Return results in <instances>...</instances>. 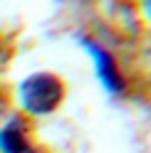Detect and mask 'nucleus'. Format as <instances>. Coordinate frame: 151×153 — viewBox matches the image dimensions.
I'll return each mask as SVG.
<instances>
[{
    "label": "nucleus",
    "instance_id": "1",
    "mask_svg": "<svg viewBox=\"0 0 151 153\" xmlns=\"http://www.w3.org/2000/svg\"><path fill=\"white\" fill-rule=\"evenodd\" d=\"M64 99V84L60 76L50 72L32 74L20 84V104L27 114L35 116H45L52 114Z\"/></svg>",
    "mask_w": 151,
    "mask_h": 153
},
{
    "label": "nucleus",
    "instance_id": "2",
    "mask_svg": "<svg viewBox=\"0 0 151 153\" xmlns=\"http://www.w3.org/2000/svg\"><path fill=\"white\" fill-rule=\"evenodd\" d=\"M84 47L89 50V54L94 57V62H97V74H99L102 84H104V89L111 91V94H121L124 79H121V74L117 69L114 59H111V54L104 50V47H99L97 42H92V40H84Z\"/></svg>",
    "mask_w": 151,
    "mask_h": 153
},
{
    "label": "nucleus",
    "instance_id": "3",
    "mask_svg": "<svg viewBox=\"0 0 151 153\" xmlns=\"http://www.w3.org/2000/svg\"><path fill=\"white\" fill-rule=\"evenodd\" d=\"M0 151L3 153H35L20 119H10L0 128Z\"/></svg>",
    "mask_w": 151,
    "mask_h": 153
},
{
    "label": "nucleus",
    "instance_id": "4",
    "mask_svg": "<svg viewBox=\"0 0 151 153\" xmlns=\"http://www.w3.org/2000/svg\"><path fill=\"white\" fill-rule=\"evenodd\" d=\"M144 7H146V13H149V17H151V0H144Z\"/></svg>",
    "mask_w": 151,
    "mask_h": 153
}]
</instances>
